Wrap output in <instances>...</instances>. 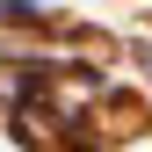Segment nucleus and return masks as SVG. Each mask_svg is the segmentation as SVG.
I'll list each match as a JSON object with an SVG mask.
<instances>
[]
</instances>
